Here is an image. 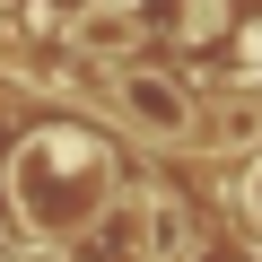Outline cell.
<instances>
[{
  "instance_id": "obj_1",
  "label": "cell",
  "mask_w": 262,
  "mask_h": 262,
  "mask_svg": "<svg viewBox=\"0 0 262 262\" xmlns=\"http://www.w3.org/2000/svg\"><path fill=\"white\" fill-rule=\"evenodd\" d=\"M114 158L88 140V131H44V140L18 149V201L44 236H88L114 201Z\"/></svg>"
},
{
  "instance_id": "obj_4",
  "label": "cell",
  "mask_w": 262,
  "mask_h": 262,
  "mask_svg": "<svg viewBox=\"0 0 262 262\" xmlns=\"http://www.w3.org/2000/svg\"><path fill=\"white\" fill-rule=\"evenodd\" d=\"M245 210H253V219H262V166H253V175H245Z\"/></svg>"
},
{
  "instance_id": "obj_3",
  "label": "cell",
  "mask_w": 262,
  "mask_h": 262,
  "mask_svg": "<svg viewBox=\"0 0 262 262\" xmlns=\"http://www.w3.org/2000/svg\"><path fill=\"white\" fill-rule=\"evenodd\" d=\"M79 44H131V9H114V0H105V9L79 27Z\"/></svg>"
},
{
  "instance_id": "obj_2",
  "label": "cell",
  "mask_w": 262,
  "mask_h": 262,
  "mask_svg": "<svg viewBox=\"0 0 262 262\" xmlns=\"http://www.w3.org/2000/svg\"><path fill=\"white\" fill-rule=\"evenodd\" d=\"M122 114L140 122V131H158V140H184L192 131V105H184V88L175 79H158V70H122Z\"/></svg>"
}]
</instances>
